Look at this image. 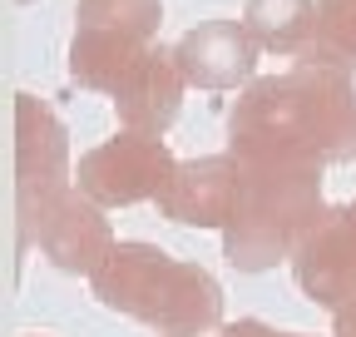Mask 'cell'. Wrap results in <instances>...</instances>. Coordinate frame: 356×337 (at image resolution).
Returning a JSON list of instances; mask_svg holds the SVG:
<instances>
[{
  "instance_id": "1",
  "label": "cell",
  "mask_w": 356,
  "mask_h": 337,
  "mask_svg": "<svg viewBox=\"0 0 356 337\" xmlns=\"http://www.w3.org/2000/svg\"><path fill=\"white\" fill-rule=\"evenodd\" d=\"M238 164H346L356 159V79L317 65L252 79L228 114Z\"/></svg>"
},
{
  "instance_id": "2",
  "label": "cell",
  "mask_w": 356,
  "mask_h": 337,
  "mask_svg": "<svg viewBox=\"0 0 356 337\" xmlns=\"http://www.w3.org/2000/svg\"><path fill=\"white\" fill-rule=\"evenodd\" d=\"M95 298L159 337H203L222 322V288L208 268L184 263L159 243H119L89 278Z\"/></svg>"
},
{
  "instance_id": "3",
  "label": "cell",
  "mask_w": 356,
  "mask_h": 337,
  "mask_svg": "<svg viewBox=\"0 0 356 337\" xmlns=\"http://www.w3.org/2000/svg\"><path fill=\"white\" fill-rule=\"evenodd\" d=\"M327 214L322 164H243L238 214L222 228V258L238 273H267L292 263L297 243Z\"/></svg>"
},
{
  "instance_id": "4",
  "label": "cell",
  "mask_w": 356,
  "mask_h": 337,
  "mask_svg": "<svg viewBox=\"0 0 356 337\" xmlns=\"http://www.w3.org/2000/svg\"><path fill=\"white\" fill-rule=\"evenodd\" d=\"M173 149L159 139V134H134V130H119L114 139L95 144L79 168H74V189L84 198H95L99 208H129V203H144L168 189L173 179Z\"/></svg>"
},
{
  "instance_id": "5",
  "label": "cell",
  "mask_w": 356,
  "mask_h": 337,
  "mask_svg": "<svg viewBox=\"0 0 356 337\" xmlns=\"http://www.w3.org/2000/svg\"><path fill=\"white\" fill-rule=\"evenodd\" d=\"M70 134L40 95H15V219L20 233L70 189Z\"/></svg>"
},
{
  "instance_id": "6",
  "label": "cell",
  "mask_w": 356,
  "mask_h": 337,
  "mask_svg": "<svg viewBox=\"0 0 356 337\" xmlns=\"http://www.w3.org/2000/svg\"><path fill=\"white\" fill-rule=\"evenodd\" d=\"M20 243H35L55 268L84 273V278H95L109 263V253L119 248L104 208L95 198H84L79 189H65L50 208H40V219L20 233Z\"/></svg>"
},
{
  "instance_id": "7",
  "label": "cell",
  "mask_w": 356,
  "mask_h": 337,
  "mask_svg": "<svg viewBox=\"0 0 356 337\" xmlns=\"http://www.w3.org/2000/svg\"><path fill=\"white\" fill-rule=\"evenodd\" d=\"M292 278L317 308H346L356 298V208H327L292 253Z\"/></svg>"
},
{
  "instance_id": "8",
  "label": "cell",
  "mask_w": 356,
  "mask_h": 337,
  "mask_svg": "<svg viewBox=\"0 0 356 337\" xmlns=\"http://www.w3.org/2000/svg\"><path fill=\"white\" fill-rule=\"evenodd\" d=\"M243 194V164L233 154H208L173 168L168 189L159 194V214L184 228H228Z\"/></svg>"
},
{
  "instance_id": "9",
  "label": "cell",
  "mask_w": 356,
  "mask_h": 337,
  "mask_svg": "<svg viewBox=\"0 0 356 337\" xmlns=\"http://www.w3.org/2000/svg\"><path fill=\"white\" fill-rule=\"evenodd\" d=\"M173 55L193 90H248L262 50L243 20H203L173 45Z\"/></svg>"
},
{
  "instance_id": "10",
  "label": "cell",
  "mask_w": 356,
  "mask_h": 337,
  "mask_svg": "<svg viewBox=\"0 0 356 337\" xmlns=\"http://www.w3.org/2000/svg\"><path fill=\"white\" fill-rule=\"evenodd\" d=\"M184 90L188 79L178 70V55L168 45H149V55L134 65V75L114 90V114H119V130L134 134H168L178 109H184Z\"/></svg>"
},
{
  "instance_id": "11",
  "label": "cell",
  "mask_w": 356,
  "mask_h": 337,
  "mask_svg": "<svg viewBox=\"0 0 356 337\" xmlns=\"http://www.w3.org/2000/svg\"><path fill=\"white\" fill-rule=\"evenodd\" d=\"M144 55H149V45H144V40H134V35H124V30L74 25V40H70V79L114 100V90L134 75V65H139Z\"/></svg>"
},
{
  "instance_id": "12",
  "label": "cell",
  "mask_w": 356,
  "mask_h": 337,
  "mask_svg": "<svg viewBox=\"0 0 356 337\" xmlns=\"http://www.w3.org/2000/svg\"><path fill=\"white\" fill-rule=\"evenodd\" d=\"M243 25L262 55H302L317 35V0H248Z\"/></svg>"
},
{
  "instance_id": "13",
  "label": "cell",
  "mask_w": 356,
  "mask_h": 337,
  "mask_svg": "<svg viewBox=\"0 0 356 337\" xmlns=\"http://www.w3.org/2000/svg\"><path fill=\"white\" fill-rule=\"evenodd\" d=\"M297 60L337 75H356V0H317V35Z\"/></svg>"
},
{
  "instance_id": "14",
  "label": "cell",
  "mask_w": 356,
  "mask_h": 337,
  "mask_svg": "<svg viewBox=\"0 0 356 337\" xmlns=\"http://www.w3.org/2000/svg\"><path fill=\"white\" fill-rule=\"evenodd\" d=\"M74 25H109V30H124L144 45H154V35L163 25V0H79Z\"/></svg>"
},
{
  "instance_id": "15",
  "label": "cell",
  "mask_w": 356,
  "mask_h": 337,
  "mask_svg": "<svg viewBox=\"0 0 356 337\" xmlns=\"http://www.w3.org/2000/svg\"><path fill=\"white\" fill-rule=\"evenodd\" d=\"M218 337H312V332H277V327H267L257 318H243V322H228Z\"/></svg>"
},
{
  "instance_id": "16",
  "label": "cell",
  "mask_w": 356,
  "mask_h": 337,
  "mask_svg": "<svg viewBox=\"0 0 356 337\" xmlns=\"http://www.w3.org/2000/svg\"><path fill=\"white\" fill-rule=\"evenodd\" d=\"M332 337H356V298L332 313Z\"/></svg>"
},
{
  "instance_id": "17",
  "label": "cell",
  "mask_w": 356,
  "mask_h": 337,
  "mask_svg": "<svg viewBox=\"0 0 356 337\" xmlns=\"http://www.w3.org/2000/svg\"><path fill=\"white\" fill-rule=\"evenodd\" d=\"M30 337H44V332H30Z\"/></svg>"
},
{
  "instance_id": "18",
  "label": "cell",
  "mask_w": 356,
  "mask_h": 337,
  "mask_svg": "<svg viewBox=\"0 0 356 337\" xmlns=\"http://www.w3.org/2000/svg\"><path fill=\"white\" fill-rule=\"evenodd\" d=\"M20 6H25V0H20Z\"/></svg>"
},
{
  "instance_id": "19",
  "label": "cell",
  "mask_w": 356,
  "mask_h": 337,
  "mask_svg": "<svg viewBox=\"0 0 356 337\" xmlns=\"http://www.w3.org/2000/svg\"><path fill=\"white\" fill-rule=\"evenodd\" d=\"M351 208H356V203H351Z\"/></svg>"
}]
</instances>
